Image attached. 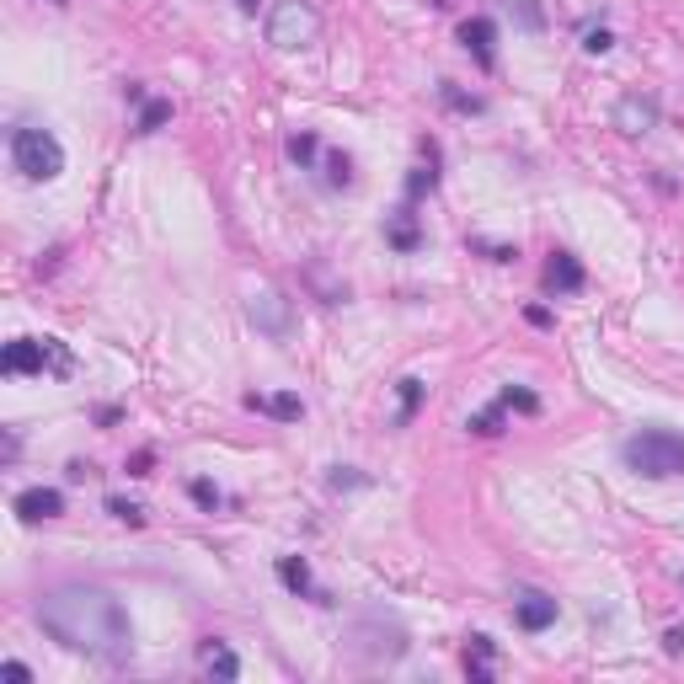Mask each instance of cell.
<instances>
[{"mask_svg": "<svg viewBox=\"0 0 684 684\" xmlns=\"http://www.w3.org/2000/svg\"><path fill=\"white\" fill-rule=\"evenodd\" d=\"M38 626L59 647L86 652V658H102V663H129V652H134L129 610H123V599L113 588H97V583H65L54 594H43Z\"/></svg>", "mask_w": 684, "mask_h": 684, "instance_id": "6da1fadb", "label": "cell"}, {"mask_svg": "<svg viewBox=\"0 0 684 684\" xmlns=\"http://www.w3.org/2000/svg\"><path fill=\"white\" fill-rule=\"evenodd\" d=\"M620 455H626V465H631L636 476H652V481L684 476V433H674V428H642V433H631V439L620 444Z\"/></svg>", "mask_w": 684, "mask_h": 684, "instance_id": "7a4b0ae2", "label": "cell"}, {"mask_svg": "<svg viewBox=\"0 0 684 684\" xmlns=\"http://www.w3.org/2000/svg\"><path fill=\"white\" fill-rule=\"evenodd\" d=\"M11 161L27 182H54L65 171V145L49 129H17L11 134Z\"/></svg>", "mask_w": 684, "mask_h": 684, "instance_id": "3957f363", "label": "cell"}, {"mask_svg": "<svg viewBox=\"0 0 684 684\" xmlns=\"http://www.w3.org/2000/svg\"><path fill=\"white\" fill-rule=\"evenodd\" d=\"M0 369H6V375H43V369L70 375V353H65V342H54V337H17L0 353Z\"/></svg>", "mask_w": 684, "mask_h": 684, "instance_id": "277c9868", "label": "cell"}, {"mask_svg": "<svg viewBox=\"0 0 684 684\" xmlns=\"http://www.w3.org/2000/svg\"><path fill=\"white\" fill-rule=\"evenodd\" d=\"M321 33V17L310 0H278L273 17H268V43L273 49H305V43H316Z\"/></svg>", "mask_w": 684, "mask_h": 684, "instance_id": "5b68a950", "label": "cell"}, {"mask_svg": "<svg viewBox=\"0 0 684 684\" xmlns=\"http://www.w3.org/2000/svg\"><path fill=\"white\" fill-rule=\"evenodd\" d=\"M348 652L364 663H396L407 652V631L401 626H385V620H359L348 631Z\"/></svg>", "mask_w": 684, "mask_h": 684, "instance_id": "8992f818", "label": "cell"}, {"mask_svg": "<svg viewBox=\"0 0 684 684\" xmlns=\"http://www.w3.org/2000/svg\"><path fill=\"white\" fill-rule=\"evenodd\" d=\"M246 321H252L257 332H268L273 342L294 337V305L278 289H252V294H246Z\"/></svg>", "mask_w": 684, "mask_h": 684, "instance_id": "52a82bcc", "label": "cell"}, {"mask_svg": "<svg viewBox=\"0 0 684 684\" xmlns=\"http://www.w3.org/2000/svg\"><path fill=\"white\" fill-rule=\"evenodd\" d=\"M615 129L631 134V139L652 134V129H658V97H642V91L620 97V102H615Z\"/></svg>", "mask_w": 684, "mask_h": 684, "instance_id": "ba28073f", "label": "cell"}, {"mask_svg": "<svg viewBox=\"0 0 684 684\" xmlns=\"http://www.w3.org/2000/svg\"><path fill=\"white\" fill-rule=\"evenodd\" d=\"M17 519L22 524H43V519H59L65 513V497H59L54 487H27V492H17Z\"/></svg>", "mask_w": 684, "mask_h": 684, "instance_id": "9c48e42d", "label": "cell"}, {"mask_svg": "<svg viewBox=\"0 0 684 684\" xmlns=\"http://www.w3.org/2000/svg\"><path fill=\"white\" fill-rule=\"evenodd\" d=\"M460 43H465V54H476V65H481V70H492V65H497V27H492L487 17L460 22Z\"/></svg>", "mask_w": 684, "mask_h": 684, "instance_id": "30bf717a", "label": "cell"}, {"mask_svg": "<svg viewBox=\"0 0 684 684\" xmlns=\"http://www.w3.org/2000/svg\"><path fill=\"white\" fill-rule=\"evenodd\" d=\"M513 615H519L524 631H546V626H556V599L540 594V588H524V594L513 599Z\"/></svg>", "mask_w": 684, "mask_h": 684, "instance_id": "8fae6325", "label": "cell"}, {"mask_svg": "<svg viewBox=\"0 0 684 684\" xmlns=\"http://www.w3.org/2000/svg\"><path fill=\"white\" fill-rule=\"evenodd\" d=\"M546 289H551V294H578V289H583V262L572 257V252H551V262H546Z\"/></svg>", "mask_w": 684, "mask_h": 684, "instance_id": "7c38bea8", "label": "cell"}, {"mask_svg": "<svg viewBox=\"0 0 684 684\" xmlns=\"http://www.w3.org/2000/svg\"><path fill=\"white\" fill-rule=\"evenodd\" d=\"M246 407H252V412H268V417H278V423H300V417H305V401L300 396H246Z\"/></svg>", "mask_w": 684, "mask_h": 684, "instance_id": "4fadbf2b", "label": "cell"}, {"mask_svg": "<svg viewBox=\"0 0 684 684\" xmlns=\"http://www.w3.org/2000/svg\"><path fill=\"white\" fill-rule=\"evenodd\" d=\"M204 674L209 679H241V658L225 642H214V636H209V642H204Z\"/></svg>", "mask_w": 684, "mask_h": 684, "instance_id": "5bb4252c", "label": "cell"}, {"mask_svg": "<svg viewBox=\"0 0 684 684\" xmlns=\"http://www.w3.org/2000/svg\"><path fill=\"white\" fill-rule=\"evenodd\" d=\"M385 241H391L396 252H417V246H423V236H417V225H412V214H391V220H385Z\"/></svg>", "mask_w": 684, "mask_h": 684, "instance_id": "9a60e30c", "label": "cell"}, {"mask_svg": "<svg viewBox=\"0 0 684 684\" xmlns=\"http://www.w3.org/2000/svg\"><path fill=\"white\" fill-rule=\"evenodd\" d=\"M465 674L492 679V636H471V647H465Z\"/></svg>", "mask_w": 684, "mask_h": 684, "instance_id": "2e32d148", "label": "cell"}, {"mask_svg": "<svg viewBox=\"0 0 684 684\" xmlns=\"http://www.w3.org/2000/svg\"><path fill=\"white\" fill-rule=\"evenodd\" d=\"M278 578H284V588H294V594H310V567L300 556H284V562H278Z\"/></svg>", "mask_w": 684, "mask_h": 684, "instance_id": "e0dca14e", "label": "cell"}, {"mask_svg": "<svg viewBox=\"0 0 684 684\" xmlns=\"http://www.w3.org/2000/svg\"><path fill=\"white\" fill-rule=\"evenodd\" d=\"M161 123H171V102H161V97H155V102H145V107H139V123H134V129H139V134H155V129H161Z\"/></svg>", "mask_w": 684, "mask_h": 684, "instance_id": "ac0fdd59", "label": "cell"}, {"mask_svg": "<svg viewBox=\"0 0 684 684\" xmlns=\"http://www.w3.org/2000/svg\"><path fill=\"white\" fill-rule=\"evenodd\" d=\"M326 182H332V188H348V182H353V161H348V155H326Z\"/></svg>", "mask_w": 684, "mask_h": 684, "instance_id": "d6986e66", "label": "cell"}, {"mask_svg": "<svg viewBox=\"0 0 684 684\" xmlns=\"http://www.w3.org/2000/svg\"><path fill=\"white\" fill-rule=\"evenodd\" d=\"M423 407V380H401V423H412V412Z\"/></svg>", "mask_w": 684, "mask_h": 684, "instance_id": "ffe728a7", "label": "cell"}, {"mask_svg": "<svg viewBox=\"0 0 684 684\" xmlns=\"http://www.w3.org/2000/svg\"><path fill=\"white\" fill-rule=\"evenodd\" d=\"M289 161H294V166H310V161H316V134H294V139H289Z\"/></svg>", "mask_w": 684, "mask_h": 684, "instance_id": "44dd1931", "label": "cell"}, {"mask_svg": "<svg viewBox=\"0 0 684 684\" xmlns=\"http://www.w3.org/2000/svg\"><path fill=\"white\" fill-rule=\"evenodd\" d=\"M188 492H193V503H198V508H209V513L220 508V487H214V481H204V476H198Z\"/></svg>", "mask_w": 684, "mask_h": 684, "instance_id": "7402d4cb", "label": "cell"}, {"mask_svg": "<svg viewBox=\"0 0 684 684\" xmlns=\"http://www.w3.org/2000/svg\"><path fill=\"white\" fill-rule=\"evenodd\" d=\"M503 412H508L503 401H497L492 412H476V417H471V433H503V428H497V423H503Z\"/></svg>", "mask_w": 684, "mask_h": 684, "instance_id": "603a6c76", "label": "cell"}, {"mask_svg": "<svg viewBox=\"0 0 684 684\" xmlns=\"http://www.w3.org/2000/svg\"><path fill=\"white\" fill-rule=\"evenodd\" d=\"M107 513H113V519H123V524H145V508H139V503H123V497H113V503H107Z\"/></svg>", "mask_w": 684, "mask_h": 684, "instance_id": "cb8c5ba5", "label": "cell"}, {"mask_svg": "<svg viewBox=\"0 0 684 684\" xmlns=\"http://www.w3.org/2000/svg\"><path fill=\"white\" fill-rule=\"evenodd\" d=\"M583 49H588V54H610V49H615V38L604 33V27H588V33H583Z\"/></svg>", "mask_w": 684, "mask_h": 684, "instance_id": "d4e9b609", "label": "cell"}, {"mask_svg": "<svg viewBox=\"0 0 684 684\" xmlns=\"http://www.w3.org/2000/svg\"><path fill=\"white\" fill-rule=\"evenodd\" d=\"M503 407H519V412H535L540 401L530 396V391H503Z\"/></svg>", "mask_w": 684, "mask_h": 684, "instance_id": "484cf974", "label": "cell"}, {"mask_svg": "<svg viewBox=\"0 0 684 684\" xmlns=\"http://www.w3.org/2000/svg\"><path fill=\"white\" fill-rule=\"evenodd\" d=\"M444 102H455V107H460V113H476V107H481L476 97H460V91H455V86H449V81H444Z\"/></svg>", "mask_w": 684, "mask_h": 684, "instance_id": "4316f807", "label": "cell"}, {"mask_svg": "<svg viewBox=\"0 0 684 684\" xmlns=\"http://www.w3.org/2000/svg\"><path fill=\"white\" fill-rule=\"evenodd\" d=\"M332 487H364V476H353L348 465H337V471H332Z\"/></svg>", "mask_w": 684, "mask_h": 684, "instance_id": "83f0119b", "label": "cell"}, {"mask_svg": "<svg viewBox=\"0 0 684 684\" xmlns=\"http://www.w3.org/2000/svg\"><path fill=\"white\" fill-rule=\"evenodd\" d=\"M0 674H6V679H17V684H33V668H27V663H6Z\"/></svg>", "mask_w": 684, "mask_h": 684, "instance_id": "f1b7e54d", "label": "cell"}, {"mask_svg": "<svg viewBox=\"0 0 684 684\" xmlns=\"http://www.w3.org/2000/svg\"><path fill=\"white\" fill-rule=\"evenodd\" d=\"M663 647H668V652H674V658H679V652H684V631H668V636H663Z\"/></svg>", "mask_w": 684, "mask_h": 684, "instance_id": "f546056e", "label": "cell"}, {"mask_svg": "<svg viewBox=\"0 0 684 684\" xmlns=\"http://www.w3.org/2000/svg\"><path fill=\"white\" fill-rule=\"evenodd\" d=\"M236 6L246 11V17H252V11H257V0H236Z\"/></svg>", "mask_w": 684, "mask_h": 684, "instance_id": "4dcf8cb0", "label": "cell"}]
</instances>
